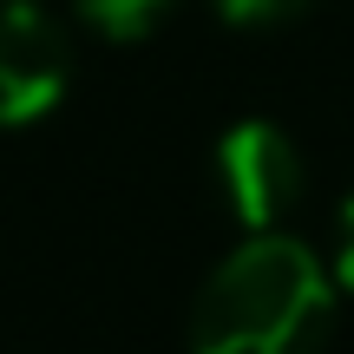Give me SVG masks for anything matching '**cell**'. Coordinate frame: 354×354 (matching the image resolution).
<instances>
[{"label": "cell", "instance_id": "obj_1", "mask_svg": "<svg viewBox=\"0 0 354 354\" xmlns=\"http://www.w3.org/2000/svg\"><path fill=\"white\" fill-rule=\"evenodd\" d=\"M328 328L335 282L282 230L236 243L190 302V354H322Z\"/></svg>", "mask_w": 354, "mask_h": 354}, {"label": "cell", "instance_id": "obj_3", "mask_svg": "<svg viewBox=\"0 0 354 354\" xmlns=\"http://www.w3.org/2000/svg\"><path fill=\"white\" fill-rule=\"evenodd\" d=\"M73 53L39 0H0V131H20L66 99Z\"/></svg>", "mask_w": 354, "mask_h": 354}, {"label": "cell", "instance_id": "obj_4", "mask_svg": "<svg viewBox=\"0 0 354 354\" xmlns=\"http://www.w3.org/2000/svg\"><path fill=\"white\" fill-rule=\"evenodd\" d=\"M73 7H79V20L99 26L105 39H145L177 0H73Z\"/></svg>", "mask_w": 354, "mask_h": 354}, {"label": "cell", "instance_id": "obj_6", "mask_svg": "<svg viewBox=\"0 0 354 354\" xmlns=\"http://www.w3.org/2000/svg\"><path fill=\"white\" fill-rule=\"evenodd\" d=\"M335 282L354 289V190L342 197V210H335Z\"/></svg>", "mask_w": 354, "mask_h": 354}, {"label": "cell", "instance_id": "obj_2", "mask_svg": "<svg viewBox=\"0 0 354 354\" xmlns=\"http://www.w3.org/2000/svg\"><path fill=\"white\" fill-rule=\"evenodd\" d=\"M210 177H216V197L223 210L236 216L250 236L276 230L282 216L302 203V184H308V165L295 151V138L269 118H236V125L216 138L210 151Z\"/></svg>", "mask_w": 354, "mask_h": 354}, {"label": "cell", "instance_id": "obj_5", "mask_svg": "<svg viewBox=\"0 0 354 354\" xmlns=\"http://www.w3.org/2000/svg\"><path fill=\"white\" fill-rule=\"evenodd\" d=\"M216 13H223L230 26H289V20H302L315 0H210Z\"/></svg>", "mask_w": 354, "mask_h": 354}]
</instances>
